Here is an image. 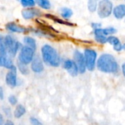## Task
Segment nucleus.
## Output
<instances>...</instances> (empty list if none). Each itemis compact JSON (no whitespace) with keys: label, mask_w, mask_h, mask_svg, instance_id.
<instances>
[{"label":"nucleus","mask_w":125,"mask_h":125,"mask_svg":"<svg viewBox=\"0 0 125 125\" xmlns=\"http://www.w3.org/2000/svg\"><path fill=\"white\" fill-rule=\"evenodd\" d=\"M113 49L116 51H121L122 50V44L120 42L119 44H117L116 45H114L113 46Z\"/></svg>","instance_id":"obj_28"},{"label":"nucleus","mask_w":125,"mask_h":125,"mask_svg":"<svg viewBox=\"0 0 125 125\" xmlns=\"http://www.w3.org/2000/svg\"><path fill=\"white\" fill-rule=\"evenodd\" d=\"M30 122H31L32 125H42V124L41 123V122L38 119H37L36 118H34V117H32L30 119Z\"/></svg>","instance_id":"obj_27"},{"label":"nucleus","mask_w":125,"mask_h":125,"mask_svg":"<svg viewBox=\"0 0 125 125\" xmlns=\"http://www.w3.org/2000/svg\"><path fill=\"white\" fill-rule=\"evenodd\" d=\"M4 125H13V122H12L11 121L8 120V121H7V122H5Z\"/></svg>","instance_id":"obj_31"},{"label":"nucleus","mask_w":125,"mask_h":125,"mask_svg":"<svg viewBox=\"0 0 125 125\" xmlns=\"http://www.w3.org/2000/svg\"><path fill=\"white\" fill-rule=\"evenodd\" d=\"M74 62L76 64L80 73H84L86 70L84 55L79 51H75L74 53Z\"/></svg>","instance_id":"obj_8"},{"label":"nucleus","mask_w":125,"mask_h":125,"mask_svg":"<svg viewBox=\"0 0 125 125\" xmlns=\"http://www.w3.org/2000/svg\"><path fill=\"white\" fill-rule=\"evenodd\" d=\"M107 42H109L113 46H114V45H116L117 44L120 43L121 42H120L119 39L117 37L111 35V36H108L107 37Z\"/></svg>","instance_id":"obj_20"},{"label":"nucleus","mask_w":125,"mask_h":125,"mask_svg":"<svg viewBox=\"0 0 125 125\" xmlns=\"http://www.w3.org/2000/svg\"><path fill=\"white\" fill-rule=\"evenodd\" d=\"M42 15L41 12L35 8H27L22 11V16L25 19H32L35 17H39Z\"/></svg>","instance_id":"obj_10"},{"label":"nucleus","mask_w":125,"mask_h":125,"mask_svg":"<svg viewBox=\"0 0 125 125\" xmlns=\"http://www.w3.org/2000/svg\"><path fill=\"white\" fill-rule=\"evenodd\" d=\"M60 14L63 18L68 19L72 15L73 12L71 9H69L68 7H63L60 9Z\"/></svg>","instance_id":"obj_17"},{"label":"nucleus","mask_w":125,"mask_h":125,"mask_svg":"<svg viewBox=\"0 0 125 125\" xmlns=\"http://www.w3.org/2000/svg\"><path fill=\"white\" fill-rule=\"evenodd\" d=\"M97 52L90 48H87L84 51V58L85 62V66L86 69H88L89 71H93L96 66V62H97Z\"/></svg>","instance_id":"obj_5"},{"label":"nucleus","mask_w":125,"mask_h":125,"mask_svg":"<svg viewBox=\"0 0 125 125\" xmlns=\"http://www.w3.org/2000/svg\"><path fill=\"white\" fill-rule=\"evenodd\" d=\"M18 69H19L20 72H21L22 74L26 75V74H28V73H29V70H28L27 65L23 64L20 63V62L18 63Z\"/></svg>","instance_id":"obj_24"},{"label":"nucleus","mask_w":125,"mask_h":125,"mask_svg":"<svg viewBox=\"0 0 125 125\" xmlns=\"http://www.w3.org/2000/svg\"><path fill=\"white\" fill-rule=\"evenodd\" d=\"M95 40L101 44H105L107 42V37L104 35H95Z\"/></svg>","instance_id":"obj_23"},{"label":"nucleus","mask_w":125,"mask_h":125,"mask_svg":"<svg viewBox=\"0 0 125 125\" xmlns=\"http://www.w3.org/2000/svg\"><path fill=\"white\" fill-rule=\"evenodd\" d=\"M113 5L112 1L108 0H102L98 3L97 13L101 18L109 17L113 12Z\"/></svg>","instance_id":"obj_4"},{"label":"nucleus","mask_w":125,"mask_h":125,"mask_svg":"<svg viewBox=\"0 0 125 125\" xmlns=\"http://www.w3.org/2000/svg\"><path fill=\"white\" fill-rule=\"evenodd\" d=\"M113 14L117 19H122L125 17V4H121L113 9Z\"/></svg>","instance_id":"obj_13"},{"label":"nucleus","mask_w":125,"mask_h":125,"mask_svg":"<svg viewBox=\"0 0 125 125\" xmlns=\"http://www.w3.org/2000/svg\"><path fill=\"white\" fill-rule=\"evenodd\" d=\"M8 101H9V103H10L12 105H16V103H17V102H18L16 97L14 96V95H10V96L8 97Z\"/></svg>","instance_id":"obj_26"},{"label":"nucleus","mask_w":125,"mask_h":125,"mask_svg":"<svg viewBox=\"0 0 125 125\" xmlns=\"http://www.w3.org/2000/svg\"><path fill=\"white\" fill-rule=\"evenodd\" d=\"M33 58H34V50H32V48L27 46H24L21 48L18 56V60L20 63L27 65L28 64L32 62Z\"/></svg>","instance_id":"obj_6"},{"label":"nucleus","mask_w":125,"mask_h":125,"mask_svg":"<svg viewBox=\"0 0 125 125\" xmlns=\"http://www.w3.org/2000/svg\"><path fill=\"white\" fill-rule=\"evenodd\" d=\"M0 66L10 70L14 67L11 57L7 54L3 42L0 45Z\"/></svg>","instance_id":"obj_7"},{"label":"nucleus","mask_w":125,"mask_h":125,"mask_svg":"<svg viewBox=\"0 0 125 125\" xmlns=\"http://www.w3.org/2000/svg\"><path fill=\"white\" fill-rule=\"evenodd\" d=\"M3 42V39H2V37L0 36V45H1V44Z\"/></svg>","instance_id":"obj_33"},{"label":"nucleus","mask_w":125,"mask_h":125,"mask_svg":"<svg viewBox=\"0 0 125 125\" xmlns=\"http://www.w3.org/2000/svg\"><path fill=\"white\" fill-rule=\"evenodd\" d=\"M24 42L27 45V47L32 48V50H35L36 49V42L35 41V40L31 37H25L24 38Z\"/></svg>","instance_id":"obj_15"},{"label":"nucleus","mask_w":125,"mask_h":125,"mask_svg":"<svg viewBox=\"0 0 125 125\" xmlns=\"http://www.w3.org/2000/svg\"><path fill=\"white\" fill-rule=\"evenodd\" d=\"M43 60L46 64L52 67H58L60 63V58L56 50L49 45H45L41 48Z\"/></svg>","instance_id":"obj_2"},{"label":"nucleus","mask_w":125,"mask_h":125,"mask_svg":"<svg viewBox=\"0 0 125 125\" xmlns=\"http://www.w3.org/2000/svg\"><path fill=\"white\" fill-rule=\"evenodd\" d=\"M64 68L69 72V73L71 75V76H77L79 71H78V68L76 65V64L74 63V62L73 60L71 59H68L64 62Z\"/></svg>","instance_id":"obj_11"},{"label":"nucleus","mask_w":125,"mask_h":125,"mask_svg":"<svg viewBox=\"0 0 125 125\" xmlns=\"http://www.w3.org/2000/svg\"><path fill=\"white\" fill-rule=\"evenodd\" d=\"M31 68L33 72L37 73H41L43 70V64L41 59L39 56H35V58H33L32 61Z\"/></svg>","instance_id":"obj_12"},{"label":"nucleus","mask_w":125,"mask_h":125,"mask_svg":"<svg viewBox=\"0 0 125 125\" xmlns=\"http://www.w3.org/2000/svg\"><path fill=\"white\" fill-rule=\"evenodd\" d=\"M102 35L107 37L108 35L111 36L112 34H116L117 32V30L114 27H108V28L102 29Z\"/></svg>","instance_id":"obj_18"},{"label":"nucleus","mask_w":125,"mask_h":125,"mask_svg":"<svg viewBox=\"0 0 125 125\" xmlns=\"http://www.w3.org/2000/svg\"><path fill=\"white\" fill-rule=\"evenodd\" d=\"M97 6H98V2L97 1L91 0L88 2V8L91 12H94L97 10Z\"/></svg>","instance_id":"obj_21"},{"label":"nucleus","mask_w":125,"mask_h":125,"mask_svg":"<svg viewBox=\"0 0 125 125\" xmlns=\"http://www.w3.org/2000/svg\"><path fill=\"white\" fill-rule=\"evenodd\" d=\"M21 4H22L23 7L30 8V7H32L33 6H35V1L33 0H21Z\"/></svg>","instance_id":"obj_22"},{"label":"nucleus","mask_w":125,"mask_h":125,"mask_svg":"<svg viewBox=\"0 0 125 125\" xmlns=\"http://www.w3.org/2000/svg\"><path fill=\"white\" fill-rule=\"evenodd\" d=\"M6 29L12 32L16 33H24L27 31V29L16 24L15 23H9L6 25Z\"/></svg>","instance_id":"obj_14"},{"label":"nucleus","mask_w":125,"mask_h":125,"mask_svg":"<svg viewBox=\"0 0 125 125\" xmlns=\"http://www.w3.org/2000/svg\"><path fill=\"white\" fill-rule=\"evenodd\" d=\"M3 44L6 52L10 57L15 56L21 47V43L11 35H7L4 37L3 39Z\"/></svg>","instance_id":"obj_3"},{"label":"nucleus","mask_w":125,"mask_h":125,"mask_svg":"<svg viewBox=\"0 0 125 125\" xmlns=\"http://www.w3.org/2000/svg\"><path fill=\"white\" fill-rule=\"evenodd\" d=\"M122 73H123V75L125 78V63H124L122 66Z\"/></svg>","instance_id":"obj_30"},{"label":"nucleus","mask_w":125,"mask_h":125,"mask_svg":"<svg viewBox=\"0 0 125 125\" xmlns=\"http://www.w3.org/2000/svg\"><path fill=\"white\" fill-rule=\"evenodd\" d=\"M50 17H52V18H53L52 19L55 21V22H57V23H60V24H64V25H69V26H72V24H69V23H67L66 21H63V20H61V19H60V18H57V17H54V16H52V15H49Z\"/></svg>","instance_id":"obj_25"},{"label":"nucleus","mask_w":125,"mask_h":125,"mask_svg":"<svg viewBox=\"0 0 125 125\" xmlns=\"http://www.w3.org/2000/svg\"><path fill=\"white\" fill-rule=\"evenodd\" d=\"M35 3H37L41 7L46 9V10H48L51 7V3L49 1H47V0H38V1H36Z\"/></svg>","instance_id":"obj_19"},{"label":"nucleus","mask_w":125,"mask_h":125,"mask_svg":"<svg viewBox=\"0 0 125 125\" xmlns=\"http://www.w3.org/2000/svg\"><path fill=\"white\" fill-rule=\"evenodd\" d=\"M25 112H26L25 108L21 105H17V107L14 111V116L17 119H19L25 114Z\"/></svg>","instance_id":"obj_16"},{"label":"nucleus","mask_w":125,"mask_h":125,"mask_svg":"<svg viewBox=\"0 0 125 125\" xmlns=\"http://www.w3.org/2000/svg\"><path fill=\"white\" fill-rule=\"evenodd\" d=\"M101 26H102L101 23H91V26H92V28H94V29L101 28Z\"/></svg>","instance_id":"obj_29"},{"label":"nucleus","mask_w":125,"mask_h":125,"mask_svg":"<svg viewBox=\"0 0 125 125\" xmlns=\"http://www.w3.org/2000/svg\"><path fill=\"white\" fill-rule=\"evenodd\" d=\"M99 70L106 73H116L119 71V64L114 56L109 53L102 54L97 63Z\"/></svg>","instance_id":"obj_1"},{"label":"nucleus","mask_w":125,"mask_h":125,"mask_svg":"<svg viewBox=\"0 0 125 125\" xmlns=\"http://www.w3.org/2000/svg\"><path fill=\"white\" fill-rule=\"evenodd\" d=\"M2 123H3V117L1 115V114H0V125H1Z\"/></svg>","instance_id":"obj_32"},{"label":"nucleus","mask_w":125,"mask_h":125,"mask_svg":"<svg viewBox=\"0 0 125 125\" xmlns=\"http://www.w3.org/2000/svg\"><path fill=\"white\" fill-rule=\"evenodd\" d=\"M122 49L125 50V43L124 44V45H122Z\"/></svg>","instance_id":"obj_34"},{"label":"nucleus","mask_w":125,"mask_h":125,"mask_svg":"<svg viewBox=\"0 0 125 125\" xmlns=\"http://www.w3.org/2000/svg\"><path fill=\"white\" fill-rule=\"evenodd\" d=\"M16 68L13 67L11 68L6 75L5 81L6 83L10 87H15L17 84V74Z\"/></svg>","instance_id":"obj_9"}]
</instances>
